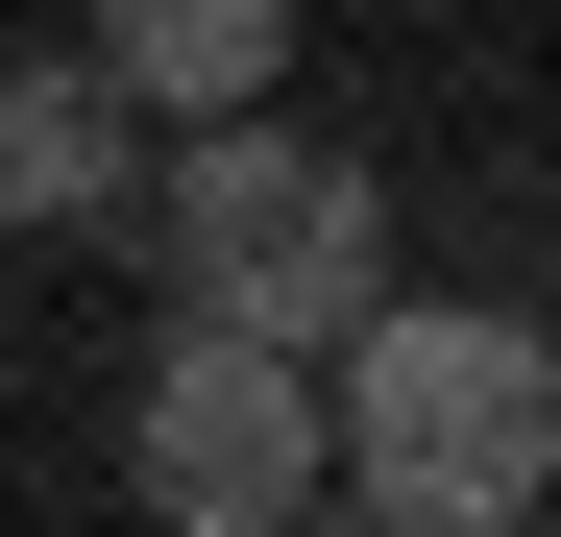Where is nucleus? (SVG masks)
Segmentation results:
<instances>
[{
    "instance_id": "f257e3e1",
    "label": "nucleus",
    "mask_w": 561,
    "mask_h": 537,
    "mask_svg": "<svg viewBox=\"0 0 561 537\" xmlns=\"http://www.w3.org/2000/svg\"><path fill=\"white\" fill-rule=\"evenodd\" d=\"M561 489V342L489 318V294H391L318 367V513L366 537H513Z\"/></svg>"
},
{
    "instance_id": "f03ea898",
    "label": "nucleus",
    "mask_w": 561,
    "mask_h": 537,
    "mask_svg": "<svg viewBox=\"0 0 561 537\" xmlns=\"http://www.w3.org/2000/svg\"><path fill=\"white\" fill-rule=\"evenodd\" d=\"M147 268H171V342L342 367V342L391 318V196H366L318 123H220V147H147Z\"/></svg>"
},
{
    "instance_id": "7ed1b4c3",
    "label": "nucleus",
    "mask_w": 561,
    "mask_h": 537,
    "mask_svg": "<svg viewBox=\"0 0 561 537\" xmlns=\"http://www.w3.org/2000/svg\"><path fill=\"white\" fill-rule=\"evenodd\" d=\"M123 489H147V537H294V513H318V367L147 342V391H123Z\"/></svg>"
},
{
    "instance_id": "20e7f679",
    "label": "nucleus",
    "mask_w": 561,
    "mask_h": 537,
    "mask_svg": "<svg viewBox=\"0 0 561 537\" xmlns=\"http://www.w3.org/2000/svg\"><path fill=\"white\" fill-rule=\"evenodd\" d=\"M73 73H99V99H123L147 147H220V123H268V73H294V25H268V0H123V25L73 49Z\"/></svg>"
},
{
    "instance_id": "39448f33",
    "label": "nucleus",
    "mask_w": 561,
    "mask_h": 537,
    "mask_svg": "<svg viewBox=\"0 0 561 537\" xmlns=\"http://www.w3.org/2000/svg\"><path fill=\"white\" fill-rule=\"evenodd\" d=\"M0 220H25V244H99V220H147V123H123L73 49H25V73H0Z\"/></svg>"
},
{
    "instance_id": "423d86ee",
    "label": "nucleus",
    "mask_w": 561,
    "mask_h": 537,
    "mask_svg": "<svg viewBox=\"0 0 561 537\" xmlns=\"http://www.w3.org/2000/svg\"><path fill=\"white\" fill-rule=\"evenodd\" d=\"M294 537H366V513H294Z\"/></svg>"
}]
</instances>
